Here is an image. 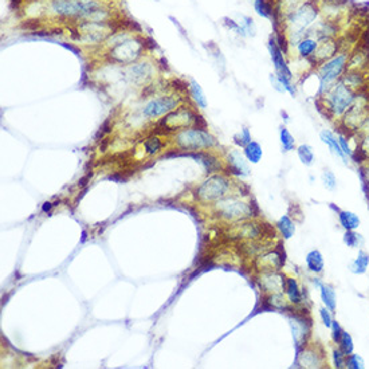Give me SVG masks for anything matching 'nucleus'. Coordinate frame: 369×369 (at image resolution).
Wrapping results in <instances>:
<instances>
[{"label":"nucleus","instance_id":"1","mask_svg":"<svg viewBox=\"0 0 369 369\" xmlns=\"http://www.w3.org/2000/svg\"><path fill=\"white\" fill-rule=\"evenodd\" d=\"M317 17H318V7L309 0L293 10L288 18V35L290 42H294L293 45H297L302 38H305V34L308 33L309 29L316 22Z\"/></svg>","mask_w":369,"mask_h":369},{"label":"nucleus","instance_id":"2","mask_svg":"<svg viewBox=\"0 0 369 369\" xmlns=\"http://www.w3.org/2000/svg\"><path fill=\"white\" fill-rule=\"evenodd\" d=\"M349 54L338 53L334 57L328 59L324 63H321L318 70V78H320V94H325L328 90L332 89L333 85L342 78V74L348 67Z\"/></svg>","mask_w":369,"mask_h":369},{"label":"nucleus","instance_id":"3","mask_svg":"<svg viewBox=\"0 0 369 369\" xmlns=\"http://www.w3.org/2000/svg\"><path fill=\"white\" fill-rule=\"evenodd\" d=\"M326 97V108L332 117H342L346 110L356 101L357 94L354 90L338 81L332 89L325 93Z\"/></svg>","mask_w":369,"mask_h":369},{"label":"nucleus","instance_id":"4","mask_svg":"<svg viewBox=\"0 0 369 369\" xmlns=\"http://www.w3.org/2000/svg\"><path fill=\"white\" fill-rule=\"evenodd\" d=\"M142 50H144V43L128 37L112 46L110 58L117 63L132 65L134 61H137L141 57Z\"/></svg>","mask_w":369,"mask_h":369},{"label":"nucleus","instance_id":"5","mask_svg":"<svg viewBox=\"0 0 369 369\" xmlns=\"http://www.w3.org/2000/svg\"><path fill=\"white\" fill-rule=\"evenodd\" d=\"M176 141L178 146H181L182 149H208L212 146L216 145V140L214 136L206 132V130L200 129H186L181 130L180 133L176 136Z\"/></svg>","mask_w":369,"mask_h":369},{"label":"nucleus","instance_id":"6","mask_svg":"<svg viewBox=\"0 0 369 369\" xmlns=\"http://www.w3.org/2000/svg\"><path fill=\"white\" fill-rule=\"evenodd\" d=\"M369 114V98L357 96L356 101L344 114V126L346 130H358Z\"/></svg>","mask_w":369,"mask_h":369},{"label":"nucleus","instance_id":"7","mask_svg":"<svg viewBox=\"0 0 369 369\" xmlns=\"http://www.w3.org/2000/svg\"><path fill=\"white\" fill-rule=\"evenodd\" d=\"M228 190H230V184L226 178L220 177V176H214V177L208 178L206 182H203V186L198 191V195L203 200L222 199L223 196H226Z\"/></svg>","mask_w":369,"mask_h":369},{"label":"nucleus","instance_id":"8","mask_svg":"<svg viewBox=\"0 0 369 369\" xmlns=\"http://www.w3.org/2000/svg\"><path fill=\"white\" fill-rule=\"evenodd\" d=\"M51 11L62 18H79L85 13V0H51Z\"/></svg>","mask_w":369,"mask_h":369},{"label":"nucleus","instance_id":"9","mask_svg":"<svg viewBox=\"0 0 369 369\" xmlns=\"http://www.w3.org/2000/svg\"><path fill=\"white\" fill-rule=\"evenodd\" d=\"M178 105L177 98L169 97V96H164L160 98H153L150 100L142 109V113L145 114L146 117H160L164 114H168L173 112Z\"/></svg>","mask_w":369,"mask_h":369},{"label":"nucleus","instance_id":"10","mask_svg":"<svg viewBox=\"0 0 369 369\" xmlns=\"http://www.w3.org/2000/svg\"><path fill=\"white\" fill-rule=\"evenodd\" d=\"M219 211L228 219H240V218H246L252 214L251 206L234 199L220 202Z\"/></svg>","mask_w":369,"mask_h":369},{"label":"nucleus","instance_id":"11","mask_svg":"<svg viewBox=\"0 0 369 369\" xmlns=\"http://www.w3.org/2000/svg\"><path fill=\"white\" fill-rule=\"evenodd\" d=\"M268 51H270V57L275 67V74L281 75V77H286L289 79H292V73L289 70L286 61H285L284 54H282V49H281L280 43L276 41L275 37H270L268 39Z\"/></svg>","mask_w":369,"mask_h":369},{"label":"nucleus","instance_id":"12","mask_svg":"<svg viewBox=\"0 0 369 369\" xmlns=\"http://www.w3.org/2000/svg\"><path fill=\"white\" fill-rule=\"evenodd\" d=\"M153 74V67L150 63L141 62V63H132L126 70V78L133 85H142L149 81Z\"/></svg>","mask_w":369,"mask_h":369},{"label":"nucleus","instance_id":"13","mask_svg":"<svg viewBox=\"0 0 369 369\" xmlns=\"http://www.w3.org/2000/svg\"><path fill=\"white\" fill-rule=\"evenodd\" d=\"M338 51V46L333 39H326V41H322L318 43V47H317L316 53L313 55V59L317 62V63H324L328 59L333 58Z\"/></svg>","mask_w":369,"mask_h":369},{"label":"nucleus","instance_id":"14","mask_svg":"<svg viewBox=\"0 0 369 369\" xmlns=\"http://www.w3.org/2000/svg\"><path fill=\"white\" fill-rule=\"evenodd\" d=\"M192 120H194V114L191 112H188V110H178V112L169 114L164 120V122L169 126L170 129H174V128L187 126L188 124H191Z\"/></svg>","mask_w":369,"mask_h":369},{"label":"nucleus","instance_id":"15","mask_svg":"<svg viewBox=\"0 0 369 369\" xmlns=\"http://www.w3.org/2000/svg\"><path fill=\"white\" fill-rule=\"evenodd\" d=\"M228 164H230V168L235 174H239V176H247L250 169H248L247 161L244 160L243 154H240V152L238 150H232L228 154Z\"/></svg>","mask_w":369,"mask_h":369},{"label":"nucleus","instance_id":"16","mask_svg":"<svg viewBox=\"0 0 369 369\" xmlns=\"http://www.w3.org/2000/svg\"><path fill=\"white\" fill-rule=\"evenodd\" d=\"M320 138L321 141L329 146V149L332 150V153H334L336 156L342 158L344 162H348L346 161V154L344 153V150L341 149L340 141H338V137H337L336 134L333 133V132H330V130L325 129L320 133Z\"/></svg>","mask_w":369,"mask_h":369},{"label":"nucleus","instance_id":"17","mask_svg":"<svg viewBox=\"0 0 369 369\" xmlns=\"http://www.w3.org/2000/svg\"><path fill=\"white\" fill-rule=\"evenodd\" d=\"M290 325H292L293 337H294L297 345H301L310 332V325L301 317H294V320L290 321Z\"/></svg>","mask_w":369,"mask_h":369},{"label":"nucleus","instance_id":"18","mask_svg":"<svg viewBox=\"0 0 369 369\" xmlns=\"http://www.w3.org/2000/svg\"><path fill=\"white\" fill-rule=\"evenodd\" d=\"M260 285L263 286L264 290H267V292H272V293H281V290H284L285 289V281H284V276L278 275L275 272H267V274H264L262 281H260Z\"/></svg>","mask_w":369,"mask_h":369},{"label":"nucleus","instance_id":"19","mask_svg":"<svg viewBox=\"0 0 369 369\" xmlns=\"http://www.w3.org/2000/svg\"><path fill=\"white\" fill-rule=\"evenodd\" d=\"M318 43L320 42L317 41L316 38H313L312 35L305 37L297 43V51L302 58H312L316 53L317 47H318Z\"/></svg>","mask_w":369,"mask_h":369},{"label":"nucleus","instance_id":"20","mask_svg":"<svg viewBox=\"0 0 369 369\" xmlns=\"http://www.w3.org/2000/svg\"><path fill=\"white\" fill-rule=\"evenodd\" d=\"M285 262V258L281 254L278 252H268L266 255L263 256H259V259H258V263L260 266H263L266 270L268 271H272V270H276V268H280Z\"/></svg>","mask_w":369,"mask_h":369},{"label":"nucleus","instance_id":"21","mask_svg":"<svg viewBox=\"0 0 369 369\" xmlns=\"http://www.w3.org/2000/svg\"><path fill=\"white\" fill-rule=\"evenodd\" d=\"M338 220L345 231H352L360 227L361 220L357 214L352 211H338Z\"/></svg>","mask_w":369,"mask_h":369},{"label":"nucleus","instance_id":"22","mask_svg":"<svg viewBox=\"0 0 369 369\" xmlns=\"http://www.w3.org/2000/svg\"><path fill=\"white\" fill-rule=\"evenodd\" d=\"M300 365L304 368H320L321 366V357L320 354L313 350V349H306L300 354Z\"/></svg>","mask_w":369,"mask_h":369},{"label":"nucleus","instance_id":"23","mask_svg":"<svg viewBox=\"0 0 369 369\" xmlns=\"http://www.w3.org/2000/svg\"><path fill=\"white\" fill-rule=\"evenodd\" d=\"M340 81L342 82V83H345L348 87H350L352 90H356L364 86L365 78L358 70H349L348 73L345 74V75H342V78H341Z\"/></svg>","mask_w":369,"mask_h":369},{"label":"nucleus","instance_id":"24","mask_svg":"<svg viewBox=\"0 0 369 369\" xmlns=\"http://www.w3.org/2000/svg\"><path fill=\"white\" fill-rule=\"evenodd\" d=\"M320 285V290H321V300L325 304V306L334 312L336 310V304H337V298H336V292L333 289L332 285L328 284H318Z\"/></svg>","mask_w":369,"mask_h":369},{"label":"nucleus","instance_id":"25","mask_svg":"<svg viewBox=\"0 0 369 369\" xmlns=\"http://www.w3.org/2000/svg\"><path fill=\"white\" fill-rule=\"evenodd\" d=\"M306 266L312 272L320 274L324 271V256L318 250H313L306 255Z\"/></svg>","mask_w":369,"mask_h":369},{"label":"nucleus","instance_id":"26","mask_svg":"<svg viewBox=\"0 0 369 369\" xmlns=\"http://www.w3.org/2000/svg\"><path fill=\"white\" fill-rule=\"evenodd\" d=\"M369 266V255L364 250L358 251V255L352 263H350V271L353 274H365Z\"/></svg>","mask_w":369,"mask_h":369},{"label":"nucleus","instance_id":"27","mask_svg":"<svg viewBox=\"0 0 369 369\" xmlns=\"http://www.w3.org/2000/svg\"><path fill=\"white\" fill-rule=\"evenodd\" d=\"M244 156L248 160V162H252V164H256V162L260 161V158L263 156V150H262V146L258 144L256 141H250L247 145L244 146Z\"/></svg>","mask_w":369,"mask_h":369},{"label":"nucleus","instance_id":"28","mask_svg":"<svg viewBox=\"0 0 369 369\" xmlns=\"http://www.w3.org/2000/svg\"><path fill=\"white\" fill-rule=\"evenodd\" d=\"M190 93H191L194 101L198 104L199 108H202V109H206V108H207V98L204 96L203 89L200 87V85L196 81L190 82Z\"/></svg>","mask_w":369,"mask_h":369},{"label":"nucleus","instance_id":"29","mask_svg":"<svg viewBox=\"0 0 369 369\" xmlns=\"http://www.w3.org/2000/svg\"><path fill=\"white\" fill-rule=\"evenodd\" d=\"M254 10L264 19H272L274 17V9L268 0H254Z\"/></svg>","mask_w":369,"mask_h":369},{"label":"nucleus","instance_id":"30","mask_svg":"<svg viewBox=\"0 0 369 369\" xmlns=\"http://www.w3.org/2000/svg\"><path fill=\"white\" fill-rule=\"evenodd\" d=\"M285 289H286V293H288L289 300L292 301L293 304H300L301 302V292L300 288H298V284L294 278H288L286 282H285Z\"/></svg>","mask_w":369,"mask_h":369},{"label":"nucleus","instance_id":"31","mask_svg":"<svg viewBox=\"0 0 369 369\" xmlns=\"http://www.w3.org/2000/svg\"><path fill=\"white\" fill-rule=\"evenodd\" d=\"M297 154H298V158L301 160V162L306 166H310L314 162V152H313V148L308 144H302L297 148Z\"/></svg>","mask_w":369,"mask_h":369},{"label":"nucleus","instance_id":"32","mask_svg":"<svg viewBox=\"0 0 369 369\" xmlns=\"http://www.w3.org/2000/svg\"><path fill=\"white\" fill-rule=\"evenodd\" d=\"M276 226L280 228L281 234L284 235L285 239H290V238L294 235V232H296V226H294V223H293L292 219H290L289 216H282V218L278 220Z\"/></svg>","mask_w":369,"mask_h":369},{"label":"nucleus","instance_id":"33","mask_svg":"<svg viewBox=\"0 0 369 369\" xmlns=\"http://www.w3.org/2000/svg\"><path fill=\"white\" fill-rule=\"evenodd\" d=\"M280 140L285 152H290V150L294 149V146H296V140H294V137H293L292 133L289 132L286 126H281Z\"/></svg>","mask_w":369,"mask_h":369},{"label":"nucleus","instance_id":"34","mask_svg":"<svg viewBox=\"0 0 369 369\" xmlns=\"http://www.w3.org/2000/svg\"><path fill=\"white\" fill-rule=\"evenodd\" d=\"M240 27L243 30L244 37H251L254 38L256 35V26L255 22L251 17H247V15H240V22H239Z\"/></svg>","mask_w":369,"mask_h":369},{"label":"nucleus","instance_id":"35","mask_svg":"<svg viewBox=\"0 0 369 369\" xmlns=\"http://www.w3.org/2000/svg\"><path fill=\"white\" fill-rule=\"evenodd\" d=\"M344 242L348 247L358 248L364 244V238H362V235H360V234H357L354 230H352V231L345 232Z\"/></svg>","mask_w":369,"mask_h":369},{"label":"nucleus","instance_id":"36","mask_svg":"<svg viewBox=\"0 0 369 369\" xmlns=\"http://www.w3.org/2000/svg\"><path fill=\"white\" fill-rule=\"evenodd\" d=\"M338 344H340V349L344 352L345 356H349L350 353H353V349H354L353 338L348 332H342V336H341Z\"/></svg>","mask_w":369,"mask_h":369},{"label":"nucleus","instance_id":"37","mask_svg":"<svg viewBox=\"0 0 369 369\" xmlns=\"http://www.w3.org/2000/svg\"><path fill=\"white\" fill-rule=\"evenodd\" d=\"M345 366H348L350 369H362L365 368L364 358L358 354H353L350 353L349 356H346V361H345Z\"/></svg>","mask_w":369,"mask_h":369},{"label":"nucleus","instance_id":"38","mask_svg":"<svg viewBox=\"0 0 369 369\" xmlns=\"http://www.w3.org/2000/svg\"><path fill=\"white\" fill-rule=\"evenodd\" d=\"M260 228L256 224H243L239 228V236H244V238H255L259 235Z\"/></svg>","mask_w":369,"mask_h":369},{"label":"nucleus","instance_id":"39","mask_svg":"<svg viewBox=\"0 0 369 369\" xmlns=\"http://www.w3.org/2000/svg\"><path fill=\"white\" fill-rule=\"evenodd\" d=\"M144 146H145V150L148 152V153L153 154L161 149L162 144L158 137H150L146 140L145 144H144Z\"/></svg>","mask_w":369,"mask_h":369},{"label":"nucleus","instance_id":"40","mask_svg":"<svg viewBox=\"0 0 369 369\" xmlns=\"http://www.w3.org/2000/svg\"><path fill=\"white\" fill-rule=\"evenodd\" d=\"M268 304L275 309L286 308V300H285V297L282 296L281 293H274L272 296H270V298H268Z\"/></svg>","mask_w":369,"mask_h":369},{"label":"nucleus","instance_id":"41","mask_svg":"<svg viewBox=\"0 0 369 369\" xmlns=\"http://www.w3.org/2000/svg\"><path fill=\"white\" fill-rule=\"evenodd\" d=\"M322 182H324V186L328 190H334L337 186V178L336 176L333 174V172L330 170H325L324 173H322Z\"/></svg>","mask_w":369,"mask_h":369},{"label":"nucleus","instance_id":"42","mask_svg":"<svg viewBox=\"0 0 369 369\" xmlns=\"http://www.w3.org/2000/svg\"><path fill=\"white\" fill-rule=\"evenodd\" d=\"M234 140H235V142L238 144V145L243 146V148H244V146L247 145L248 142L251 141V134H250L248 129H246V128H244V129L240 132V133L236 134L235 137H234Z\"/></svg>","mask_w":369,"mask_h":369},{"label":"nucleus","instance_id":"43","mask_svg":"<svg viewBox=\"0 0 369 369\" xmlns=\"http://www.w3.org/2000/svg\"><path fill=\"white\" fill-rule=\"evenodd\" d=\"M320 316H321V320H322V322H324L325 326H326V328H332V324H333L332 310H329L326 306H325V308H321Z\"/></svg>","mask_w":369,"mask_h":369},{"label":"nucleus","instance_id":"44","mask_svg":"<svg viewBox=\"0 0 369 369\" xmlns=\"http://www.w3.org/2000/svg\"><path fill=\"white\" fill-rule=\"evenodd\" d=\"M333 360H334V366L336 368H342V366H345L346 356H345L344 352L341 349H338V350L333 352Z\"/></svg>","mask_w":369,"mask_h":369},{"label":"nucleus","instance_id":"45","mask_svg":"<svg viewBox=\"0 0 369 369\" xmlns=\"http://www.w3.org/2000/svg\"><path fill=\"white\" fill-rule=\"evenodd\" d=\"M338 141H340L341 149L344 150V153L346 154V156H352L353 152L350 150V146H349L348 138L345 137V136H342V134H340V136H338Z\"/></svg>","mask_w":369,"mask_h":369},{"label":"nucleus","instance_id":"46","mask_svg":"<svg viewBox=\"0 0 369 369\" xmlns=\"http://www.w3.org/2000/svg\"><path fill=\"white\" fill-rule=\"evenodd\" d=\"M332 330H333V340H334V342H338L344 330H342V328H341L340 324H338L337 321H333Z\"/></svg>","mask_w":369,"mask_h":369},{"label":"nucleus","instance_id":"47","mask_svg":"<svg viewBox=\"0 0 369 369\" xmlns=\"http://www.w3.org/2000/svg\"><path fill=\"white\" fill-rule=\"evenodd\" d=\"M358 130H361V132H362V134H364V136H366V134H369V114H368V117L365 118L364 124L361 125V128Z\"/></svg>","mask_w":369,"mask_h":369}]
</instances>
